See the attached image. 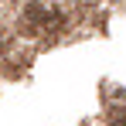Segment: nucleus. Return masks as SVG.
I'll list each match as a JSON object with an SVG mask.
<instances>
[{"label": "nucleus", "instance_id": "nucleus-1", "mask_svg": "<svg viewBox=\"0 0 126 126\" xmlns=\"http://www.w3.org/2000/svg\"><path fill=\"white\" fill-rule=\"evenodd\" d=\"M21 31L24 34H34V31H41L44 27V21H48V14H44L41 7H38V3H31V7H24V17H21Z\"/></svg>", "mask_w": 126, "mask_h": 126}]
</instances>
